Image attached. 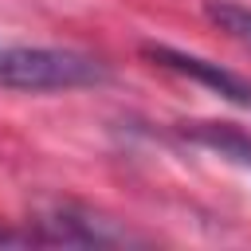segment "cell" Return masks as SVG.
Masks as SVG:
<instances>
[{"mask_svg":"<svg viewBox=\"0 0 251 251\" xmlns=\"http://www.w3.org/2000/svg\"><path fill=\"white\" fill-rule=\"evenodd\" d=\"M110 78L106 63L71 47H0V86L47 94V90H82Z\"/></svg>","mask_w":251,"mask_h":251,"instance_id":"obj_1","label":"cell"},{"mask_svg":"<svg viewBox=\"0 0 251 251\" xmlns=\"http://www.w3.org/2000/svg\"><path fill=\"white\" fill-rule=\"evenodd\" d=\"M0 247H43L39 243V231L27 224V227H8L0 224Z\"/></svg>","mask_w":251,"mask_h":251,"instance_id":"obj_4","label":"cell"},{"mask_svg":"<svg viewBox=\"0 0 251 251\" xmlns=\"http://www.w3.org/2000/svg\"><path fill=\"white\" fill-rule=\"evenodd\" d=\"M204 12H208V20H212L220 31L251 43V8H243V4H235V0H208Z\"/></svg>","mask_w":251,"mask_h":251,"instance_id":"obj_3","label":"cell"},{"mask_svg":"<svg viewBox=\"0 0 251 251\" xmlns=\"http://www.w3.org/2000/svg\"><path fill=\"white\" fill-rule=\"evenodd\" d=\"M141 51H145V59H153L165 71H176V75L208 86L212 94H220L235 106H251V78H243V75H235V71H227V67H220L204 55H188V51H176V47H165V43H145Z\"/></svg>","mask_w":251,"mask_h":251,"instance_id":"obj_2","label":"cell"}]
</instances>
